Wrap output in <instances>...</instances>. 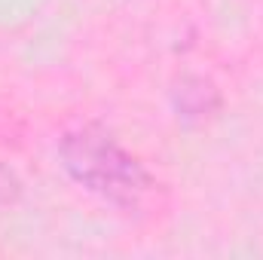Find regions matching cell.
I'll return each mask as SVG.
<instances>
[{"label":"cell","mask_w":263,"mask_h":260,"mask_svg":"<svg viewBox=\"0 0 263 260\" xmlns=\"http://www.w3.org/2000/svg\"><path fill=\"white\" fill-rule=\"evenodd\" d=\"M59 159L80 187L120 208H141L156 190L153 175L98 126L67 132L59 144Z\"/></svg>","instance_id":"1"}]
</instances>
